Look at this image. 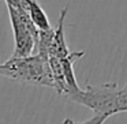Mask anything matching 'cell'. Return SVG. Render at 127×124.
Instances as JSON below:
<instances>
[{
    "mask_svg": "<svg viewBox=\"0 0 127 124\" xmlns=\"http://www.w3.org/2000/svg\"><path fill=\"white\" fill-rule=\"evenodd\" d=\"M116 83H104L101 86L88 85L78 93L68 97L70 101L81 104L94 112V115H105L108 117L116 115Z\"/></svg>",
    "mask_w": 127,
    "mask_h": 124,
    "instance_id": "3",
    "label": "cell"
},
{
    "mask_svg": "<svg viewBox=\"0 0 127 124\" xmlns=\"http://www.w3.org/2000/svg\"><path fill=\"white\" fill-rule=\"evenodd\" d=\"M28 6H7L14 33V57H25L36 53L40 30L32 22Z\"/></svg>",
    "mask_w": 127,
    "mask_h": 124,
    "instance_id": "2",
    "label": "cell"
},
{
    "mask_svg": "<svg viewBox=\"0 0 127 124\" xmlns=\"http://www.w3.org/2000/svg\"><path fill=\"white\" fill-rule=\"evenodd\" d=\"M83 55H85V52H83V50H79V52H71L67 57L62 59L63 75H64V80H66V86H67V93H66L67 98L81 90V87L78 86L75 74H74V63L78 59L82 57Z\"/></svg>",
    "mask_w": 127,
    "mask_h": 124,
    "instance_id": "4",
    "label": "cell"
},
{
    "mask_svg": "<svg viewBox=\"0 0 127 124\" xmlns=\"http://www.w3.org/2000/svg\"><path fill=\"white\" fill-rule=\"evenodd\" d=\"M28 11H29V15H30L32 22L34 23V26L40 31H45V30H51L52 29L49 19H48V15L45 14V11L41 8V6L37 3L36 0H29Z\"/></svg>",
    "mask_w": 127,
    "mask_h": 124,
    "instance_id": "5",
    "label": "cell"
},
{
    "mask_svg": "<svg viewBox=\"0 0 127 124\" xmlns=\"http://www.w3.org/2000/svg\"><path fill=\"white\" fill-rule=\"evenodd\" d=\"M120 112H127V83L116 91V113Z\"/></svg>",
    "mask_w": 127,
    "mask_h": 124,
    "instance_id": "6",
    "label": "cell"
},
{
    "mask_svg": "<svg viewBox=\"0 0 127 124\" xmlns=\"http://www.w3.org/2000/svg\"><path fill=\"white\" fill-rule=\"evenodd\" d=\"M107 119L108 116L105 115H94L93 117H90L89 120H85V121H74L72 119L67 117L63 120V124H104Z\"/></svg>",
    "mask_w": 127,
    "mask_h": 124,
    "instance_id": "7",
    "label": "cell"
},
{
    "mask_svg": "<svg viewBox=\"0 0 127 124\" xmlns=\"http://www.w3.org/2000/svg\"><path fill=\"white\" fill-rule=\"evenodd\" d=\"M0 76L26 85L48 86L55 89L52 71L48 59L40 53L25 57H11L0 64Z\"/></svg>",
    "mask_w": 127,
    "mask_h": 124,
    "instance_id": "1",
    "label": "cell"
}]
</instances>
